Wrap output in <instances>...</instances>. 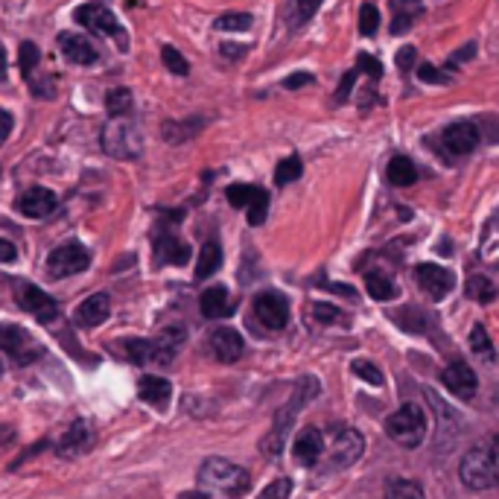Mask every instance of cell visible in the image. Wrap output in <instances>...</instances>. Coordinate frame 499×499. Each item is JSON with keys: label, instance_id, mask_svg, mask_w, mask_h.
Instances as JSON below:
<instances>
[{"label": "cell", "instance_id": "obj_17", "mask_svg": "<svg viewBox=\"0 0 499 499\" xmlns=\"http://www.w3.org/2000/svg\"><path fill=\"white\" fill-rule=\"evenodd\" d=\"M442 143H444V150L450 155H471L476 150V143H479V129L473 123H452L444 129V135H442Z\"/></svg>", "mask_w": 499, "mask_h": 499}, {"label": "cell", "instance_id": "obj_21", "mask_svg": "<svg viewBox=\"0 0 499 499\" xmlns=\"http://www.w3.org/2000/svg\"><path fill=\"white\" fill-rule=\"evenodd\" d=\"M58 47H62L65 58L73 65H94L97 62V47L85 36L77 33H62L58 36Z\"/></svg>", "mask_w": 499, "mask_h": 499}, {"label": "cell", "instance_id": "obj_15", "mask_svg": "<svg viewBox=\"0 0 499 499\" xmlns=\"http://www.w3.org/2000/svg\"><path fill=\"white\" fill-rule=\"evenodd\" d=\"M325 447H327V442H325V435H321V430L307 427L298 432L296 444H292V456H296L298 464H304V467H316L321 462V456H325Z\"/></svg>", "mask_w": 499, "mask_h": 499}, {"label": "cell", "instance_id": "obj_44", "mask_svg": "<svg viewBox=\"0 0 499 499\" xmlns=\"http://www.w3.org/2000/svg\"><path fill=\"white\" fill-rule=\"evenodd\" d=\"M357 68L369 73L371 79H379V77H383V62H377V58H374V56H369V53H359Z\"/></svg>", "mask_w": 499, "mask_h": 499}, {"label": "cell", "instance_id": "obj_33", "mask_svg": "<svg viewBox=\"0 0 499 499\" xmlns=\"http://www.w3.org/2000/svg\"><path fill=\"white\" fill-rule=\"evenodd\" d=\"M471 348H473V354L476 357H482V359H488V362H494V342H491V336H488V330L482 327V325H476L473 330H471Z\"/></svg>", "mask_w": 499, "mask_h": 499}, {"label": "cell", "instance_id": "obj_54", "mask_svg": "<svg viewBox=\"0 0 499 499\" xmlns=\"http://www.w3.org/2000/svg\"><path fill=\"white\" fill-rule=\"evenodd\" d=\"M4 73H6V53L0 47V79H4Z\"/></svg>", "mask_w": 499, "mask_h": 499}, {"label": "cell", "instance_id": "obj_11", "mask_svg": "<svg viewBox=\"0 0 499 499\" xmlns=\"http://www.w3.org/2000/svg\"><path fill=\"white\" fill-rule=\"evenodd\" d=\"M18 304H21V310L29 313V316H36L41 325H50L53 318H58V304L56 298H50L47 292L33 286V284H21L18 286Z\"/></svg>", "mask_w": 499, "mask_h": 499}, {"label": "cell", "instance_id": "obj_19", "mask_svg": "<svg viewBox=\"0 0 499 499\" xmlns=\"http://www.w3.org/2000/svg\"><path fill=\"white\" fill-rule=\"evenodd\" d=\"M211 350H213V357L219 362H225V365L237 362L243 357V350H245L243 336L234 327H219V330L211 333Z\"/></svg>", "mask_w": 499, "mask_h": 499}, {"label": "cell", "instance_id": "obj_4", "mask_svg": "<svg viewBox=\"0 0 499 499\" xmlns=\"http://www.w3.org/2000/svg\"><path fill=\"white\" fill-rule=\"evenodd\" d=\"M386 435L394 444L415 450L427 438V415L418 403H403L398 412L386 418Z\"/></svg>", "mask_w": 499, "mask_h": 499}, {"label": "cell", "instance_id": "obj_42", "mask_svg": "<svg viewBox=\"0 0 499 499\" xmlns=\"http://www.w3.org/2000/svg\"><path fill=\"white\" fill-rule=\"evenodd\" d=\"M313 318L321 325H336V321H345V316L336 310L333 304H313Z\"/></svg>", "mask_w": 499, "mask_h": 499}, {"label": "cell", "instance_id": "obj_27", "mask_svg": "<svg viewBox=\"0 0 499 499\" xmlns=\"http://www.w3.org/2000/svg\"><path fill=\"white\" fill-rule=\"evenodd\" d=\"M202 126L204 120H196V117H190V120H167L161 126V135H164L167 143H187Z\"/></svg>", "mask_w": 499, "mask_h": 499}, {"label": "cell", "instance_id": "obj_2", "mask_svg": "<svg viewBox=\"0 0 499 499\" xmlns=\"http://www.w3.org/2000/svg\"><path fill=\"white\" fill-rule=\"evenodd\" d=\"M318 391H321V386H318V379H316V377H304L301 383L296 386V394H292V400H289L286 406H281V412H277L272 432L260 442V450L266 452V456H277V452L284 450L286 432L292 430V423H296V418H298V412H301V406H307L310 400H316V398H318Z\"/></svg>", "mask_w": 499, "mask_h": 499}, {"label": "cell", "instance_id": "obj_50", "mask_svg": "<svg viewBox=\"0 0 499 499\" xmlns=\"http://www.w3.org/2000/svg\"><path fill=\"white\" fill-rule=\"evenodd\" d=\"M9 131H12V114L0 109V146H4V140L9 138Z\"/></svg>", "mask_w": 499, "mask_h": 499}, {"label": "cell", "instance_id": "obj_8", "mask_svg": "<svg viewBox=\"0 0 499 499\" xmlns=\"http://www.w3.org/2000/svg\"><path fill=\"white\" fill-rule=\"evenodd\" d=\"M228 202L234 208L248 211V225H263L269 216V193L257 184H231L228 187Z\"/></svg>", "mask_w": 499, "mask_h": 499}, {"label": "cell", "instance_id": "obj_51", "mask_svg": "<svg viewBox=\"0 0 499 499\" xmlns=\"http://www.w3.org/2000/svg\"><path fill=\"white\" fill-rule=\"evenodd\" d=\"M18 257V248H15L9 240H0V263H12Z\"/></svg>", "mask_w": 499, "mask_h": 499}, {"label": "cell", "instance_id": "obj_23", "mask_svg": "<svg viewBox=\"0 0 499 499\" xmlns=\"http://www.w3.org/2000/svg\"><path fill=\"white\" fill-rule=\"evenodd\" d=\"M199 307H202V316L204 318H225L234 313V304H231V296L225 286H211L202 292L199 298Z\"/></svg>", "mask_w": 499, "mask_h": 499}, {"label": "cell", "instance_id": "obj_22", "mask_svg": "<svg viewBox=\"0 0 499 499\" xmlns=\"http://www.w3.org/2000/svg\"><path fill=\"white\" fill-rule=\"evenodd\" d=\"M155 255L161 263H175V266H184L190 260V248L175 237L170 231H161L155 237Z\"/></svg>", "mask_w": 499, "mask_h": 499}, {"label": "cell", "instance_id": "obj_36", "mask_svg": "<svg viewBox=\"0 0 499 499\" xmlns=\"http://www.w3.org/2000/svg\"><path fill=\"white\" fill-rule=\"evenodd\" d=\"M386 499H423V491H421V485H415V482L398 479V482H391L389 485Z\"/></svg>", "mask_w": 499, "mask_h": 499}, {"label": "cell", "instance_id": "obj_35", "mask_svg": "<svg viewBox=\"0 0 499 499\" xmlns=\"http://www.w3.org/2000/svg\"><path fill=\"white\" fill-rule=\"evenodd\" d=\"M350 369H354V374L359 377V379H365V383L369 386H386V377H383V371L377 369L374 362H365V359H357L354 365H350Z\"/></svg>", "mask_w": 499, "mask_h": 499}, {"label": "cell", "instance_id": "obj_18", "mask_svg": "<svg viewBox=\"0 0 499 499\" xmlns=\"http://www.w3.org/2000/svg\"><path fill=\"white\" fill-rule=\"evenodd\" d=\"M26 219H44L56 211V193L47 187H29L26 193L18 196V204H15Z\"/></svg>", "mask_w": 499, "mask_h": 499}, {"label": "cell", "instance_id": "obj_25", "mask_svg": "<svg viewBox=\"0 0 499 499\" xmlns=\"http://www.w3.org/2000/svg\"><path fill=\"white\" fill-rule=\"evenodd\" d=\"M138 394H140V400L143 403H152V406H164L170 400V394H172V383L164 377H143L140 383H138Z\"/></svg>", "mask_w": 499, "mask_h": 499}, {"label": "cell", "instance_id": "obj_34", "mask_svg": "<svg viewBox=\"0 0 499 499\" xmlns=\"http://www.w3.org/2000/svg\"><path fill=\"white\" fill-rule=\"evenodd\" d=\"M255 24V18L248 12H228V15H219L216 18V29H228V33H243Z\"/></svg>", "mask_w": 499, "mask_h": 499}, {"label": "cell", "instance_id": "obj_52", "mask_svg": "<svg viewBox=\"0 0 499 499\" xmlns=\"http://www.w3.org/2000/svg\"><path fill=\"white\" fill-rule=\"evenodd\" d=\"M409 26H412V18H409V15H406V18H403V15H398V18H394L391 33H394V36H400L403 29H409Z\"/></svg>", "mask_w": 499, "mask_h": 499}, {"label": "cell", "instance_id": "obj_45", "mask_svg": "<svg viewBox=\"0 0 499 499\" xmlns=\"http://www.w3.org/2000/svg\"><path fill=\"white\" fill-rule=\"evenodd\" d=\"M354 82H357V70H348L342 77V85L336 88V102H345L350 97V91H354Z\"/></svg>", "mask_w": 499, "mask_h": 499}, {"label": "cell", "instance_id": "obj_16", "mask_svg": "<svg viewBox=\"0 0 499 499\" xmlns=\"http://www.w3.org/2000/svg\"><path fill=\"white\" fill-rule=\"evenodd\" d=\"M126 354L135 365H150V362H158V365H170L172 362V350L164 348L158 339H126Z\"/></svg>", "mask_w": 499, "mask_h": 499}, {"label": "cell", "instance_id": "obj_1", "mask_svg": "<svg viewBox=\"0 0 499 499\" xmlns=\"http://www.w3.org/2000/svg\"><path fill=\"white\" fill-rule=\"evenodd\" d=\"M199 485L211 499H240L252 485V476L240 464L213 456L199 467Z\"/></svg>", "mask_w": 499, "mask_h": 499}, {"label": "cell", "instance_id": "obj_6", "mask_svg": "<svg viewBox=\"0 0 499 499\" xmlns=\"http://www.w3.org/2000/svg\"><path fill=\"white\" fill-rule=\"evenodd\" d=\"M140 131L135 123L123 120V117H111V123L102 131V150L114 158H135L140 152Z\"/></svg>", "mask_w": 499, "mask_h": 499}, {"label": "cell", "instance_id": "obj_48", "mask_svg": "<svg viewBox=\"0 0 499 499\" xmlns=\"http://www.w3.org/2000/svg\"><path fill=\"white\" fill-rule=\"evenodd\" d=\"M415 65V47H403L400 53H398V68L400 70H409Z\"/></svg>", "mask_w": 499, "mask_h": 499}, {"label": "cell", "instance_id": "obj_40", "mask_svg": "<svg viewBox=\"0 0 499 499\" xmlns=\"http://www.w3.org/2000/svg\"><path fill=\"white\" fill-rule=\"evenodd\" d=\"M398 321L406 327V330H412V333H421V330H427V318H423L415 307H409V310H400L398 313Z\"/></svg>", "mask_w": 499, "mask_h": 499}, {"label": "cell", "instance_id": "obj_43", "mask_svg": "<svg viewBox=\"0 0 499 499\" xmlns=\"http://www.w3.org/2000/svg\"><path fill=\"white\" fill-rule=\"evenodd\" d=\"M418 79H421V82H427V85H447V82H450L447 73H442L435 65H421V68H418Z\"/></svg>", "mask_w": 499, "mask_h": 499}, {"label": "cell", "instance_id": "obj_41", "mask_svg": "<svg viewBox=\"0 0 499 499\" xmlns=\"http://www.w3.org/2000/svg\"><path fill=\"white\" fill-rule=\"evenodd\" d=\"M292 494V479H275L272 485H266V491H263L257 499H289Z\"/></svg>", "mask_w": 499, "mask_h": 499}, {"label": "cell", "instance_id": "obj_37", "mask_svg": "<svg viewBox=\"0 0 499 499\" xmlns=\"http://www.w3.org/2000/svg\"><path fill=\"white\" fill-rule=\"evenodd\" d=\"M377 26H379V9L374 4H362V9H359V33L374 36Z\"/></svg>", "mask_w": 499, "mask_h": 499}, {"label": "cell", "instance_id": "obj_9", "mask_svg": "<svg viewBox=\"0 0 499 499\" xmlns=\"http://www.w3.org/2000/svg\"><path fill=\"white\" fill-rule=\"evenodd\" d=\"M91 266V252L79 243H65L50 252L47 257V272L53 277H68V275H79Z\"/></svg>", "mask_w": 499, "mask_h": 499}, {"label": "cell", "instance_id": "obj_38", "mask_svg": "<svg viewBox=\"0 0 499 499\" xmlns=\"http://www.w3.org/2000/svg\"><path fill=\"white\" fill-rule=\"evenodd\" d=\"M161 58H164V65L175 73V77H187V73H190L187 58L175 47H164V50H161Z\"/></svg>", "mask_w": 499, "mask_h": 499}, {"label": "cell", "instance_id": "obj_56", "mask_svg": "<svg viewBox=\"0 0 499 499\" xmlns=\"http://www.w3.org/2000/svg\"><path fill=\"white\" fill-rule=\"evenodd\" d=\"M0 374H4V365H0Z\"/></svg>", "mask_w": 499, "mask_h": 499}, {"label": "cell", "instance_id": "obj_5", "mask_svg": "<svg viewBox=\"0 0 499 499\" xmlns=\"http://www.w3.org/2000/svg\"><path fill=\"white\" fill-rule=\"evenodd\" d=\"M362 452H365V438L354 427L339 423V427L330 430V464H327L330 471H345V467L362 459Z\"/></svg>", "mask_w": 499, "mask_h": 499}, {"label": "cell", "instance_id": "obj_13", "mask_svg": "<svg viewBox=\"0 0 499 499\" xmlns=\"http://www.w3.org/2000/svg\"><path fill=\"white\" fill-rule=\"evenodd\" d=\"M442 383L447 386L450 394H456L459 400H473V398H476V391H479L476 371H473L467 362H462V359L450 362L447 369L442 371Z\"/></svg>", "mask_w": 499, "mask_h": 499}, {"label": "cell", "instance_id": "obj_53", "mask_svg": "<svg viewBox=\"0 0 499 499\" xmlns=\"http://www.w3.org/2000/svg\"><path fill=\"white\" fill-rule=\"evenodd\" d=\"M223 53H225V56H240L243 50L237 47V44H223Z\"/></svg>", "mask_w": 499, "mask_h": 499}, {"label": "cell", "instance_id": "obj_24", "mask_svg": "<svg viewBox=\"0 0 499 499\" xmlns=\"http://www.w3.org/2000/svg\"><path fill=\"white\" fill-rule=\"evenodd\" d=\"M91 444H94V432L85 421H79V423H73L62 442H58V452H65V456H79V452L91 450Z\"/></svg>", "mask_w": 499, "mask_h": 499}, {"label": "cell", "instance_id": "obj_28", "mask_svg": "<svg viewBox=\"0 0 499 499\" xmlns=\"http://www.w3.org/2000/svg\"><path fill=\"white\" fill-rule=\"evenodd\" d=\"M219 266H223V248L216 243H204L196 257V281H208Z\"/></svg>", "mask_w": 499, "mask_h": 499}, {"label": "cell", "instance_id": "obj_26", "mask_svg": "<svg viewBox=\"0 0 499 499\" xmlns=\"http://www.w3.org/2000/svg\"><path fill=\"white\" fill-rule=\"evenodd\" d=\"M386 179H389L394 187H409V184H415V182H418V167L412 164V158L394 155V158L389 161V167H386Z\"/></svg>", "mask_w": 499, "mask_h": 499}, {"label": "cell", "instance_id": "obj_7", "mask_svg": "<svg viewBox=\"0 0 499 499\" xmlns=\"http://www.w3.org/2000/svg\"><path fill=\"white\" fill-rule=\"evenodd\" d=\"M0 350H4L15 365H29L44 354L41 345L18 325H0Z\"/></svg>", "mask_w": 499, "mask_h": 499}, {"label": "cell", "instance_id": "obj_31", "mask_svg": "<svg viewBox=\"0 0 499 499\" xmlns=\"http://www.w3.org/2000/svg\"><path fill=\"white\" fill-rule=\"evenodd\" d=\"M467 296L476 298L479 304H491L496 298V286L485 275H473L471 281H467Z\"/></svg>", "mask_w": 499, "mask_h": 499}, {"label": "cell", "instance_id": "obj_39", "mask_svg": "<svg viewBox=\"0 0 499 499\" xmlns=\"http://www.w3.org/2000/svg\"><path fill=\"white\" fill-rule=\"evenodd\" d=\"M38 58H41L38 44L24 41V44H21V70H24V77H26V79H29V73H33V68L38 65Z\"/></svg>", "mask_w": 499, "mask_h": 499}, {"label": "cell", "instance_id": "obj_14", "mask_svg": "<svg viewBox=\"0 0 499 499\" xmlns=\"http://www.w3.org/2000/svg\"><path fill=\"white\" fill-rule=\"evenodd\" d=\"M415 277H418V286L427 292L432 301L447 298V292L452 289V284H456L452 272L438 266V263H421V266L415 269Z\"/></svg>", "mask_w": 499, "mask_h": 499}, {"label": "cell", "instance_id": "obj_46", "mask_svg": "<svg viewBox=\"0 0 499 499\" xmlns=\"http://www.w3.org/2000/svg\"><path fill=\"white\" fill-rule=\"evenodd\" d=\"M321 0H296V12H298V21H310L313 15L318 12Z\"/></svg>", "mask_w": 499, "mask_h": 499}, {"label": "cell", "instance_id": "obj_49", "mask_svg": "<svg viewBox=\"0 0 499 499\" xmlns=\"http://www.w3.org/2000/svg\"><path fill=\"white\" fill-rule=\"evenodd\" d=\"M471 56H476V44H467V47L464 50H459L456 56H450V68H456L459 62H467V58H471Z\"/></svg>", "mask_w": 499, "mask_h": 499}, {"label": "cell", "instance_id": "obj_12", "mask_svg": "<svg viewBox=\"0 0 499 499\" xmlns=\"http://www.w3.org/2000/svg\"><path fill=\"white\" fill-rule=\"evenodd\" d=\"M255 316L269 330H284L289 325V301L281 292H260L255 298Z\"/></svg>", "mask_w": 499, "mask_h": 499}, {"label": "cell", "instance_id": "obj_30", "mask_svg": "<svg viewBox=\"0 0 499 499\" xmlns=\"http://www.w3.org/2000/svg\"><path fill=\"white\" fill-rule=\"evenodd\" d=\"M301 172H304L301 158H298V155H289V158L281 161V164H277V170H275V184H277V187H286L289 182L301 179Z\"/></svg>", "mask_w": 499, "mask_h": 499}, {"label": "cell", "instance_id": "obj_47", "mask_svg": "<svg viewBox=\"0 0 499 499\" xmlns=\"http://www.w3.org/2000/svg\"><path fill=\"white\" fill-rule=\"evenodd\" d=\"M304 85H313V73L301 70V73H292V77L284 79V88H289V91H298V88H304Z\"/></svg>", "mask_w": 499, "mask_h": 499}, {"label": "cell", "instance_id": "obj_20", "mask_svg": "<svg viewBox=\"0 0 499 499\" xmlns=\"http://www.w3.org/2000/svg\"><path fill=\"white\" fill-rule=\"evenodd\" d=\"M109 313H111V298L106 296V292H97V296L85 298L77 307L73 321H77L79 327H97V325H102V321L109 318Z\"/></svg>", "mask_w": 499, "mask_h": 499}, {"label": "cell", "instance_id": "obj_32", "mask_svg": "<svg viewBox=\"0 0 499 499\" xmlns=\"http://www.w3.org/2000/svg\"><path fill=\"white\" fill-rule=\"evenodd\" d=\"M106 109L111 117H126L131 111V91L129 88H114L106 97Z\"/></svg>", "mask_w": 499, "mask_h": 499}, {"label": "cell", "instance_id": "obj_3", "mask_svg": "<svg viewBox=\"0 0 499 499\" xmlns=\"http://www.w3.org/2000/svg\"><path fill=\"white\" fill-rule=\"evenodd\" d=\"M459 479L471 491H488L496 485V442L473 447L459 464Z\"/></svg>", "mask_w": 499, "mask_h": 499}, {"label": "cell", "instance_id": "obj_10", "mask_svg": "<svg viewBox=\"0 0 499 499\" xmlns=\"http://www.w3.org/2000/svg\"><path fill=\"white\" fill-rule=\"evenodd\" d=\"M73 18H77L82 26L91 29V33H97V36H117L123 44H129V38L123 36V29H120V24H117L114 12L109 6H102V4H85V6L77 9V15H73Z\"/></svg>", "mask_w": 499, "mask_h": 499}, {"label": "cell", "instance_id": "obj_55", "mask_svg": "<svg viewBox=\"0 0 499 499\" xmlns=\"http://www.w3.org/2000/svg\"><path fill=\"white\" fill-rule=\"evenodd\" d=\"M179 499H208V496H204V494H196V491H190V494H182Z\"/></svg>", "mask_w": 499, "mask_h": 499}, {"label": "cell", "instance_id": "obj_29", "mask_svg": "<svg viewBox=\"0 0 499 499\" xmlns=\"http://www.w3.org/2000/svg\"><path fill=\"white\" fill-rule=\"evenodd\" d=\"M365 289H369V296L374 301H391L394 296H398V286H394V281L389 275L383 272H369L365 275Z\"/></svg>", "mask_w": 499, "mask_h": 499}]
</instances>
